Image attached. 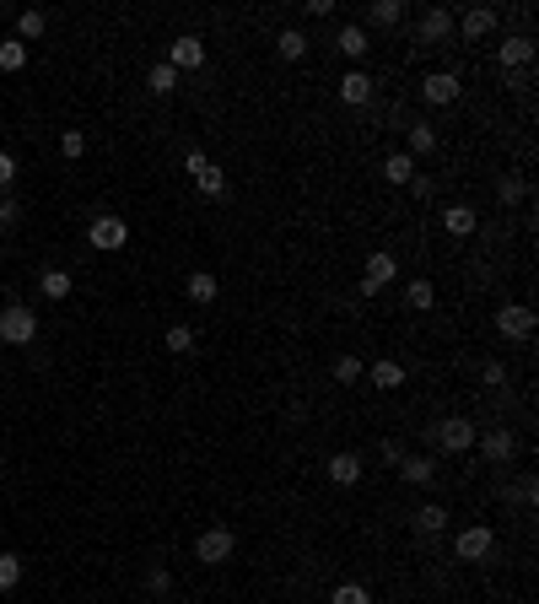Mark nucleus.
I'll return each instance as SVG.
<instances>
[{
    "mask_svg": "<svg viewBox=\"0 0 539 604\" xmlns=\"http://www.w3.org/2000/svg\"><path fill=\"white\" fill-rule=\"evenodd\" d=\"M437 454H470L475 448V427L464 421V416H448V421H437V427H427L421 432Z\"/></svg>",
    "mask_w": 539,
    "mask_h": 604,
    "instance_id": "obj_1",
    "label": "nucleus"
},
{
    "mask_svg": "<svg viewBox=\"0 0 539 604\" xmlns=\"http://www.w3.org/2000/svg\"><path fill=\"white\" fill-rule=\"evenodd\" d=\"M32 335H38L32 302H5V308H0V340H5V346H32Z\"/></svg>",
    "mask_w": 539,
    "mask_h": 604,
    "instance_id": "obj_2",
    "label": "nucleus"
},
{
    "mask_svg": "<svg viewBox=\"0 0 539 604\" xmlns=\"http://www.w3.org/2000/svg\"><path fill=\"white\" fill-rule=\"evenodd\" d=\"M184 167H189V178H194V189H200L205 200H221V194H227V173H221L205 151H189V162H184Z\"/></svg>",
    "mask_w": 539,
    "mask_h": 604,
    "instance_id": "obj_3",
    "label": "nucleus"
},
{
    "mask_svg": "<svg viewBox=\"0 0 539 604\" xmlns=\"http://www.w3.org/2000/svg\"><path fill=\"white\" fill-rule=\"evenodd\" d=\"M86 238H92V248L113 254V248H124V243H130V221H124V216H92Z\"/></svg>",
    "mask_w": 539,
    "mask_h": 604,
    "instance_id": "obj_4",
    "label": "nucleus"
},
{
    "mask_svg": "<svg viewBox=\"0 0 539 604\" xmlns=\"http://www.w3.org/2000/svg\"><path fill=\"white\" fill-rule=\"evenodd\" d=\"M448 38H454V11L432 5V11L421 16V27H416V43H421V49H443Z\"/></svg>",
    "mask_w": 539,
    "mask_h": 604,
    "instance_id": "obj_5",
    "label": "nucleus"
},
{
    "mask_svg": "<svg viewBox=\"0 0 539 604\" xmlns=\"http://www.w3.org/2000/svg\"><path fill=\"white\" fill-rule=\"evenodd\" d=\"M497 329H502L508 340H529V335H535V308H529V302H502V308H497Z\"/></svg>",
    "mask_w": 539,
    "mask_h": 604,
    "instance_id": "obj_6",
    "label": "nucleus"
},
{
    "mask_svg": "<svg viewBox=\"0 0 539 604\" xmlns=\"http://www.w3.org/2000/svg\"><path fill=\"white\" fill-rule=\"evenodd\" d=\"M454 551H459V562H486V556L497 551V535H491L486 524H475V529H459Z\"/></svg>",
    "mask_w": 539,
    "mask_h": 604,
    "instance_id": "obj_7",
    "label": "nucleus"
},
{
    "mask_svg": "<svg viewBox=\"0 0 539 604\" xmlns=\"http://www.w3.org/2000/svg\"><path fill=\"white\" fill-rule=\"evenodd\" d=\"M167 65H173V70H200V65H205V38L178 32V38H173V49H167Z\"/></svg>",
    "mask_w": 539,
    "mask_h": 604,
    "instance_id": "obj_8",
    "label": "nucleus"
},
{
    "mask_svg": "<svg viewBox=\"0 0 539 604\" xmlns=\"http://www.w3.org/2000/svg\"><path fill=\"white\" fill-rule=\"evenodd\" d=\"M232 545H238V540H232V529H205V535L194 540V556H200L205 567H221V562L232 556Z\"/></svg>",
    "mask_w": 539,
    "mask_h": 604,
    "instance_id": "obj_9",
    "label": "nucleus"
},
{
    "mask_svg": "<svg viewBox=\"0 0 539 604\" xmlns=\"http://www.w3.org/2000/svg\"><path fill=\"white\" fill-rule=\"evenodd\" d=\"M459 86H464V81H459L454 70H432V76L421 81V97L437 103V108H448V103H459Z\"/></svg>",
    "mask_w": 539,
    "mask_h": 604,
    "instance_id": "obj_10",
    "label": "nucleus"
},
{
    "mask_svg": "<svg viewBox=\"0 0 539 604\" xmlns=\"http://www.w3.org/2000/svg\"><path fill=\"white\" fill-rule=\"evenodd\" d=\"M394 275H400V259H394V254H373V259H367V275H362V297H378Z\"/></svg>",
    "mask_w": 539,
    "mask_h": 604,
    "instance_id": "obj_11",
    "label": "nucleus"
},
{
    "mask_svg": "<svg viewBox=\"0 0 539 604\" xmlns=\"http://www.w3.org/2000/svg\"><path fill=\"white\" fill-rule=\"evenodd\" d=\"M373 86H378V81H373L367 70H346V76H340V103L362 108V103H373Z\"/></svg>",
    "mask_w": 539,
    "mask_h": 604,
    "instance_id": "obj_12",
    "label": "nucleus"
},
{
    "mask_svg": "<svg viewBox=\"0 0 539 604\" xmlns=\"http://www.w3.org/2000/svg\"><path fill=\"white\" fill-rule=\"evenodd\" d=\"M497 59H502V70H518V65H529V59H535V38H529V32L508 38V43L497 49Z\"/></svg>",
    "mask_w": 539,
    "mask_h": 604,
    "instance_id": "obj_13",
    "label": "nucleus"
},
{
    "mask_svg": "<svg viewBox=\"0 0 539 604\" xmlns=\"http://www.w3.org/2000/svg\"><path fill=\"white\" fill-rule=\"evenodd\" d=\"M459 27H464V38H486V32L497 27V11H491V5H470V11L459 16Z\"/></svg>",
    "mask_w": 539,
    "mask_h": 604,
    "instance_id": "obj_14",
    "label": "nucleus"
},
{
    "mask_svg": "<svg viewBox=\"0 0 539 604\" xmlns=\"http://www.w3.org/2000/svg\"><path fill=\"white\" fill-rule=\"evenodd\" d=\"M475 443H481V454H486V459H497V464L518 454V437H513V432H486V437H475Z\"/></svg>",
    "mask_w": 539,
    "mask_h": 604,
    "instance_id": "obj_15",
    "label": "nucleus"
},
{
    "mask_svg": "<svg viewBox=\"0 0 539 604\" xmlns=\"http://www.w3.org/2000/svg\"><path fill=\"white\" fill-rule=\"evenodd\" d=\"M443 227H448L454 238H470V232L481 227V216H475L470 205H448V211H443Z\"/></svg>",
    "mask_w": 539,
    "mask_h": 604,
    "instance_id": "obj_16",
    "label": "nucleus"
},
{
    "mask_svg": "<svg viewBox=\"0 0 539 604\" xmlns=\"http://www.w3.org/2000/svg\"><path fill=\"white\" fill-rule=\"evenodd\" d=\"M38 292H43L49 302H65V297L76 292V281H70L65 270H43V275H38Z\"/></svg>",
    "mask_w": 539,
    "mask_h": 604,
    "instance_id": "obj_17",
    "label": "nucleus"
},
{
    "mask_svg": "<svg viewBox=\"0 0 539 604\" xmlns=\"http://www.w3.org/2000/svg\"><path fill=\"white\" fill-rule=\"evenodd\" d=\"M329 481H335V486H356V481H362V459H356V454H335V459H329Z\"/></svg>",
    "mask_w": 539,
    "mask_h": 604,
    "instance_id": "obj_18",
    "label": "nucleus"
},
{
    "mask_svg": "<svg viewBox=\"0 0 539 604\" xmlns=\"http://www.w3.org/2000/svg\"><path fill=\"white\" fill-rule=\"evenodd\" d=\"M383 178H389V184H410V178H416V157H410V151L383 157Z\"/></svg>",
    "mask_w": 539,
    "mask_h": 604,
    "instance_id": "obj_19",
    "label": "nucleus"
},
{
    "mask_svg": "<svg viewBox=\"0 0 539 604\" xmlns=\"http://www.w3.org/2000/svg\"><path fill=\"white\" fill-rule=\"evenodd\" d=\"M400 475H405L410 486H432V481H437V459H421V454H416V459L400 464Z\"/></svg>",
    "mask_w": 539,
    "mask_h": 604,
    "instance_id": "obj_20",
    "label": "nucleus"
},
{
    "mask_svg": "<svg viewBox=\"0 0 539 604\" xmlns=\"http://www.w3.org/2000/svg\"><path fill=\"white\" fill-rule=\"evenodd\" d=\"M367 22H373V27H394V22H405V0H373Z\"/></svg>",
    "mask_w": 539,
    "mask_h": 604,
    "instance_id": "obj_21",
    "label": "nucleus"
},
{
    "mask_svg": "<svg viewBox=\"0 0 539 604\" xmlns=\"http://www.w3.org/2000/svg\"><path fill=\"white\" fill-rule=\"evenodd\" d=\"M373 43H367V27H340V54L346 59H362Z\"/></svg>",
    "mask_w": 539,
    "mask_h": 604,
    "instance_id": "obj_22",
    "label": "nucleus"
},
{
    "mask_svg": "<svg viewBox=\"0 0 539 604\" xmlns=\"http://www.w3.org/2000/svg\"><path fill=\"white\" fill-rule=\"evenodd\" d=\"M146 81H151V92H157V97H173V92H178V70H173L167 59H162V65H151V76H146Z\"/></svg>",
    "mask_w": 539,
    "mask_h": 604,
    "instance_id": "obj_23",
    "label": "nucleus"
},
{
    "mask_svg": "<svg viewBox=\"0 0 539 604\" xmlns=\"http://www.w3.org/2000/svg\"><path fill=\"white\" fill-rule=\"evenodd\" d=\"M43 27H49L43 11H22V16H16V38H22V43H27V38H43Z\"/></svg>",
    "mask_w": 539,
    "mask_h": 604,
    "instance_id": "obj_24",
    "label": "nucleus"
},
{
    "mask_svg": "<svg viewBox=\"0 0 539 604\" xmlns=\"http://www.w3.org/2000/svg\"><path fill=\"white\" fill-rule=\"evenodd\" d=\"M275 49H281V59H302V54H308V38H302L297 27H286V32L275 38Z\"/></svg>",
    "mask_w": 539,
    "mask_h": 604,
    "instance_id": "obj_25",
    "label": "nucleus"
},
{
    "mask_svg": "<svg viewBox=\"0 0 539 604\" xmlns=\"http://www.w3.org/2000/svg\"><path fill=\"white\" fill-rule=\"evenodd\" d=\"M189 302H216V275L194 270V275H189Z\"/></svg>",
    "mask_w": 539,
    "mask_h": 604,
    "instance_id": "obj_26",
    "label": "nucleus"
},
{
    "mask_svg": "<svg viewBox=\"0 0 539 604\" xmlns=\"http://www.w3.org/2000/svg\"><path fill=\"white\" fill-rule=\"evenodd\" d=\"M373 383L378 389H400L405 383V367L400 362H373Z\"/></svg>",
    "mask_w": 539,
    "mask_h": 604,
    "instance_id": "obj_27",
    "label": "nucleus"
},
{
    "mask_svg": "<svg viewBox=\"0 0 539 604\" xmlns=\"http://www.w3.org/2000/svg\"><path fill=\"white\" fill-rule=\"evenodd\" d=\"M27 65V43L22 38H5L0 43V70H22Z\"/></svg>",
    "mask_w": 539,
    "mask_h": 604,
    "instance_id": "obj_28",
    "label": "nucleus"
},
{
    "mask_svg": "<svg viewBox=\"0 0 539 604\" xmlns=\"http://www.w3.org/2000/svg\"><path fill=\"white\" fill-rule=\"evenodd\" d=\"M437 146V130L432 124H410V157H427Z\"/></svg>",
    "mask_w": 539,
    "mask_h": 604,
    "instance_id": "obj_29",
    "label": "nucleus"
},
{
    "mask_svg": "<svg viewBox=\"0 0 539 604\" xmlns=\"http://www.w3.org/2000/svg\"><path fill=\"white\" fill-rule=\"evenodd\" d=\"M524 194H529V184H524V178H518V173H508V178H502V184H497V200H502V205H518V200H524Z\"/></svg>",
    "mask_w": 539,
    "mask_h": 604,
    "instance_id": "obj_30",
    "label": "nucleus"
},
{
    "mask_svg": "<svg viewBox=\"0 0 539 604\" xmlns=\"http://www.w3.org/2000/svg\"><path fill=\"white\" fill-rule=\"evenodd\" d=\"M162 346H167V351H178V356H184V351H194V329H189V324H173V329H167V335H162Z\"/></svg>",
    "mask_w": 539,
    "mask_h": 604,
    "instance_id": "obj_31",
    "label": "nucleus"
},
{
    "mask_svg": "<svg viewBox=\"0 0 539 604\" xmlns=\"http://www.w3.org/2000/svg\"><path fill=\"white\" fill-rule=\"evenodd\" d=\"M443 524H448V513H443V508H437V502H427V508H421V513H416V529H421V535H437V529H443Z\"/></svg>",
    "mask_w": 539,
    "mask_h": 604,
    "instance_id": "obj_32",
    "label": "nucleus"
},
{
    "mask_svg": "<svg viewBox=\"0 0 539 604\" xmlns=\"http://www.w3.org/2000/svg\"><path fill=\"white\" fill-rule=\"evenodd\" d=\"M432 297H437V292H432V281H410V286H405V302H410V308H421V313L432 308Z\"/></svg>",
    "mask_w": 539,
    "mask_h": 604,
    "instance_id": "obj_33",
    "label": "nucleus"
},
{
    "mask_svg": "<svg viewBox=\"0 0 539 604\" xmlns=\"http://www.w3.org/2000/svg\"><path fill=\"white\" fill-rule=\"evenodd\" d=\"M16 583H22V562L5 551V556H0V594H5V589H16Z\"/></svg>",
    "mask_w": 539,
    "mask_h": 604,
    "instance_id": "obj_34",
    "label": "nucleus"
},
{
    "mask_svg": "<svg viewBox=\"0 0 539 604\" xmlns=\"http://www.w3.org/2000/svg\"><path fill=\"white\" fill-rule=\"evenodd\" d=\"M329 604H373V594H367L362 583H340V589H335V599H329Z\"/></svg>",
    "mask_w": 539,
    "mask_h": 604,
    "instance_id": "obj_35",
    "label": "nucleus"
},
{
    "mask_svg": "<svg viewBox=\"0 0 539 604\" xmlns=\"http://www.w3.org/2000/svg\"><path fill=\"white\" fill-rule=\"evenodd\" d=\"M362 378V362L356 356H335V383H356Z\"/></svg>",
    "mask_w": 539,
    "mask_h": 604,
    "instance_id": "obj_36",
    "label": "nucleus"
},
{
    "mask_svg": "<svg viewBox=\"0 0 539 604\" xmlns=\"http://www.w3.org/2000/svg\"><path fill=\"white\" fill-rule=\"evenodd\" d=\"M59 151H65V157H81V151H86V135H81V130H65V135H59Z\"/></svg>",
    "mask_w": 539,
    "mask_h": 604,
    "instance_id": "obj_37",
    "label": "nucleus"
},
{
    "mask_svg": "<svg viewBox=\"0 0 539 604\" xmlns=\"http://www.w3.org/2000/svg\"><path fill=\"white\" fill-rule=\"evenodd\" d=\"M481 383H486V389H502V383H508V367H502V362H486V367H481Z\"/></svg>",
    "mask_w": 539,
    "mask_h": 604,
    "instance_id": "obj_38",
    "label": "nucleus"
},
{
    "mask_svg": "<svg viewBox=\"0 0 539 604\" xmlns=\"http://www.w3.org/2000/svg\"><path fill=\"white\" fill-rule=\"evenodd\" d=\"M167 583H173L167 567H151V572H146V589H151V594H167Z\"/></svg>",
    "mask_w": 539,
    "mask_h": 604,
    "instance_id": "obj_39",
    "label": "nucleus"
},
{
    "mask_svg": "<svg viewBox=\"0 0 539 604\" xmlns=\"http://www.w3.org/2000/svg\"><path fill=\"white\" fill-rule=\"evenodd\" d=\"M16 216H22V211H16V200H11V194H0V232H5V227H16Z\"/></svg>",
    "mask_w": 539,
    "mask_h": 604,
    "instance_id": "obj_40",
    "label": "nucleus"
},
{
    "mask_svg": "<svg viewBox=\"0 0 539 604\" xmlns=\"http://www.w3.org/2000/svg\"><path fill=\"white\" fill-rule=\"evenodd\" d=\"M432 189H437V184H432L427 173H416V178H410V194H416V200H432Z\"/></svg>",
    "mask_w": 539,
    "mask_h": 604,
    "instance_id": "obj_41",
    "label": "nucleus"
},
{
    "mask_svg": "<svg viewBox=\"0 0 539 604\" xmlns=\"http://www.w3.org/2000/svg\"><path fill=\"white\" fill-rule=\"evenodd\" d=\"M11 178H16V157H11V151H0V189H5Z\"/></svg>",
    "mask_w": 539,
    "mask_h": 604,
    "instance_id": "obj_42",
    "label": "nucleus"
},
{
    "mask_svg": "<svg viewBox=\"0 0 539 604\" xmlns=\"http://www.w3.org/2000/svg\"><path fill=\"white\" fill-rule=\"evenodd\" d=\"M539 497V481L535 475H524V486H518V502H524V508H529V502H535Z\"/></svg>",
    "mask_w": 539,
    "mask_h": 604,
    "instance_id": "obj_43",
    "label": "nucleus"
}]
</instances>
